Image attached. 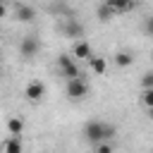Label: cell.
<instances>
[{"label": "cell", "mask_w": 153, "mask_h": 153, "mask_svg": "<svg viewBox=\"0 0 153 153\" xmlns=\"http://www.w3.org/2000/svg\"><path fill=\"white\" fill-rule=\"evenodd\" d=\"M96 14H98V19L100 22H110V19H115V14H112V10L105 5V2H100L98 7H96Z\"/></svg>", "instance_id": "cell-14"}, {"label": "cell", "mask_w": 153, "mask_h": 153, "mask_svg": "<svg viewBox=\"0 0 153 153\" xmlns=\"http://www.w3.org/2000/svg\"><path fill=\"white\" fill-rule=\"evenodd\" d=\"M60 31H62L67 38H74V41H81V36H84L81 22H76V19H72V17H67V19L60 22Z\"/></svg>", "instance_id": "cell-6"}, {"label": "cell", "mask_w": 153, "mask_h": 153, "mask_svg": "<svg viewBox=\"0 0 153 153\" xmlns=\"http://www.w3.org/2000/svg\"><path fill=\"white\" fill-rule=\"evenodd\" d=\"M93 153H115V143L112 141H103L93 146Z\"/></svg>", "instance_id": "cell-15"}, {"label": "cell", "mask_w": 153, "mask_h": 153, "mask_svg": "<svg viewBox=\"0 0 153 153\" xmlns=\"http://www.w3.org/2000/svg\"><path fill=\"white\" fill-rule=\"evenodd\" d=\"M112 60H115V67L127 69V67H131V65H134V53H129V50H117Z\"/></svg>", "instance_id": "cell-13"}, {"label": "cell", "mask_w": 153, "mask_h": 153, "mask_svg": "<svg viewBox=\"0 0 153 153\" xmlns=\"http://www.w3.org/2000/svg\"><path fill=\"white\" fill-rule=\"evenodd\" d=\"M72 57L74 60H91L93 57V48H91V43L88 41H74L72 43Z\"/></svg>", "instance_id": "cell-7"}, {"label": "cell", "mask_w": 153, "mask_h": 153, "mask_svg": "<svg viewBox=\"0 0 153 153\" xmlns=\"http://www.w3.org/2000/svg\"><path fill=\"white\" fill-rule=\"evenodd\" d=\"M143 33H146V36H151V38H153V14H151V17H146V19H143Z\"/></svg>", "instance_id": "cell-18"}, {"label": "cell", "mask_w": 153, "mask_h": 153, "mask_svg": "<svg viewBox=\"0 0 153 153\" xmlns=\"http://www.w3.org/2000/svg\"><path fill=\"white\" fill-rule=\"evenodd\" d=\"M2 153H24L22 136H7L2 141Z\"/></svg>", "instance_id": "cell-12"}, {"label": "cell", "mask_w": 153, "mask_h": 153, "mask_svg": "<svg viewBox=\"0 0 153 153\" xmlns=\"http://www.w3.org/2000/svg\"><path fill=\"white\" fill-rule=\"evenodd\" d=\"M88 69H91L96 76H103V74L108 72V60H105L103 55H93V57L88 60Z\"/></svg>", "instance_id": "cell-10"}, {"label": "cell", "mask_w": 153, "mask_h": 153, "mask_svg": "<svg viewBox=\"0 0 153 153\" xmlns=\"http://www.w3.org/2000/svg\"><path fill=\"white\" fill-rule=\"evenodd\" d=\"M84 139L88 141V143H103V141H112V136L117 134V129H115V124H110V122H103V120H88L86 124H84Z\"/></svg>", "instance_id": "cell-1"}, {"label": "cell", "mask_w": 153, "mask_h": 153, "mask_svg": "<svg viewBox=\"0 0 153 153\" xmlns=\"http://www.w3.org/2000/svg\"><path fill=\"white\" fill-rule=\"evenodd\" d=\"M5 129H7V134L10 136H22L24 134V120L22 117H7V122H5Z\"/></svg>", "instance_id": "cell-11"}, {"label": "cell", "mask_w": 153, "mask_h": 153, "mask_svg": "<svg viewBox=\"0 0 153 153\" xmlns=\"http://www.w3.org/2000/svg\"><path fill=\"white\" fill-rule=\"evenodd\" d=\"M151 88H153V69L143 72L141 76V91H151Z\"/></svg>", "instance_id": "cell-16"}, {"label": "cell", "mask_w": 153, "mask_h": 153, "mask_svg": "<svg viewBox=\"0 0 153 153\" xmlns=\"http://www.w3.org/2000/svg\"><path fill=\"white\" fill-rule=\"evenodd\" d=\"M105 5L112 10V14H124V12H131L136 7V2H124V0H105Z\"/></svg>", "instance_id": "cell-9"}, {"label": "cell", "mask_w": 153, "mask_h": 153, "mask_svg": "<svg viewBox=\"0 0 153 153\" xmlns=\"http://www.w3.org/2000/svg\"><path fill=\"white\" fill-rule=\"evenodd\" d=\"M65 93H67V98H69V100H84V98L88 96V81H86L84 76L72 79V81H67Z\"/></svg>", "instance_id": "cell-3"}, {"label": "cell", "mask_w": 153, "mask_h": 153, "mask_svg": "<svg viewBox=\"0 0 153 153\" xmlns=\"http://www.w3.org/2000/svg\"><path fill=\"white\" fill-rule=\"evenodd\" d=\"M141 105L146 110H153V88L151 91H141Z\"/></svg>", "instance_id": "cell-17"}, {"label": "cell", "mask_w": 153, "mask_h": 153, "mask_svg": "<svg viewBox=\"0 0 153 153\" xmlns=\"http://www.w3.org/2000/svg\"><path fill=\"white\" fill-rule=\"evenodd\" d=\"M38 50H41V41H38V36H24V38L19 41V55H22L24 60L36 57Z\"/></svg>", "instance_id": "cell-5"}, {"label": "cell", "mask_w": 153, "mask_h": 153, "mask_svg": "<svg viewBox=\"0 0 153 153\" xmlns=\"http://www.w3.org/2000/svg\"><path fill=\"white\" fill-rule=\"evenodd\" d=\"M12 12H14V19H19V22H33V19H36V7L26 5V2L14 5Z\"/></svg>", "instance_id": "cell-8"}, {"label": "cell", "mask_w": 153, "mask_h": 153, "mask_svg": "<svg viewBox=\"0 0 153 153\" xmlns=\"http://www.w3.org/2000/svg\"><path fill=\"white\" fill-rule=\"evenodd\" d=\"M57 69H60V74H62L67 81L81 76L79 65H76V60L72 57V53H62V55H57Z\"/></svg>", "instance_id": "cell-2"}, {"label": "cell", "mask_w": 153, "mask_h": 153, "mask_svg": "<svg viewBox=\"0 0 153 153\" xmlns=\"http://www.w3.org/2000/svg\"><path fill=\"white\" fill-rule=\"evenodd\" d=\"M24 98L29 103H41L45 98V84L41 79H31L26 86H24Z\"/></svg>", "instance_id": "cell-4"}, {"label": "cell", "mask_w": 153, "mask_h": 153, "mask_svg": "<svg viewBox=\"0 0 153 153\" xmlns=\"http://www.w3.org/2000/svg\"><path fill=\"white\" fill-rule=\"evenodd\" d=\"M148 117H151V120H153V110H148Z\"/></svg>", "instance_id": "cell-19"}]
</instances>
